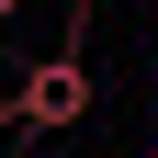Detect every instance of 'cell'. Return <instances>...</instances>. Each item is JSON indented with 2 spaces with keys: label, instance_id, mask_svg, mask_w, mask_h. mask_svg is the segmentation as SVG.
<instances>
[{
  "label": "cell",
  "instance_id": "1",
  "mask_svg": "<svg viewBox=\"0 0 158 158\" xmlns=\"http://www.w3.org/2000/svg\"><path fill=\"white\" fill-rule=\"evenodd\" d=\"M79 34H90V11L68 0V45L11 79V135H68L79 113H90V56H79Z\"/></svg>",
  "mask_w": 158,
  "mask_h": 158
},
{
  "label": "cell",
  "instance_id": "2",
  "mask_svg": "<svg viewBox=\"0 0 158 158\" xmlns=\"http://www.w3.org/2000/svg\"><path fill=\"white\" fill-rule=\"evenodd\" d=\"M11 11H23V0H0V45H11Z\"/></svg>",
  "mask_w": 158,
  "mask_h": 158
},
{
  "label": "cell",
  "instance_id": "3",
  "mask_svg": "<svg viewBox=\"0 0 158 158\" xmlns=\"http://www.w3.org/2000/svg\"><path fill=\"white\" fill-rule=\"evenodd\" d=\"M23 147H34V135H11V147H0V158H23Z\"/></svg>",
  "mask_w": 158,
  "mask_h": 158
}]
</instances>
